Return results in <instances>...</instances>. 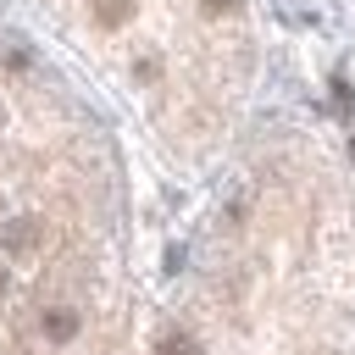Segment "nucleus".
Listing matches in <instances>:
<instances>
[{
  "label": "nucleus",
  "instance_id": "obj_3",
  "mask_svg": "<svg viewBox=\"0 0 355 355\" xmlns=\"http://www.w3.org/2000/svg\"><path fill=\"white\" fill-rule=\"evenodd\" d=\"M33 233H39L33 222H6L0 244H6V250H17V255H28V250H33Z\"/></svg>",
  "mask_w": 355,
  "mask_h": 355
},
{
  "label": "nucleus",
  "instance_id": "obj_7",
  "mask_svg": "<svg viewBox=\"0 0 355 355\" xmlns=\"http://www.w3.org/2000/svg\"><path fill=\"white\" fill-rule=\"evenodd\" d=\"M0 294H6V272H0Z\"/></svg>",
  "mask_w": 355,
  "mask_h": 355
},
{
  "label": "nucleus",
  "instance_id": "obj_6",
  "mask_svg": "<svg viewBox=\"0 0 355 355\" xmlns=\"http://www.w3.org/2000/svg\"><path fill=\"white\" fill-rule=\"evenodd\" d=\"M133 72H139V78H144V83H155V78H161V67H155V61H150V55H144V61H139V67H133Z\"/></svg>",
  "mask_w": 355,
  "mask_h": 355
},
{
  "label": "nucleus",
  "instance_id": "obj_1",
  "mask_svg": "<svg viewBox=\"0 0 355 355\" xmlns=\"http://www.w3.org/2000/svg\"><path fill=\"white\" fill-rule=\"evenodd\" d=\"M39 333H44V338H55V344L78 338V311H67V305H50V311L39 316Z\"/></svg>",
  "mask_w": 355,
  "mask_h": 355
},
{
  "label": "nucleus",
  "instance_id": "obj_4",
  "mask_svg": "<svg viewBox=\"0 0 355 355\" xmlns=\"http://www.w3.org/2000/svg\"><path fill=\"white\" fill-rule=\"evenodd\" d=\"M155 355H200V344H194L189 333H166V338L155 344Z\"/></svg>",
  "mask_w": 355,
  "mask_h": 355
},
{
  "label": "nucleus",
  "instance_id": "obj_5",
  "mask_svg": "<svg viewBox=\"0 0 355 355\" xmlns=\"http://www.w3.org/2000/svg\"><path fill=\"white\" fill-rule=\"evenodd\" d=\"M239 6H244V0H200V11H205V17H233Z\"/></svg>",
  "mask_w": 355,
  "mask_h": 355
},
{
  "label": "nucleus",
  "instance_id": "obj_2",
  "mask_svg": "<svg viewBox=\"0 0 355 355\" xmlns=\"http://www.w3.org/2000/svg\"><path fill=\"white\" fill-rule=\"evenodd\" d=\"M89 11H94L100 28H122L133 17V0H89Z\"/></svg>",
  "mask_w": 355,
  "mask_h": 355
}]
</instances>
